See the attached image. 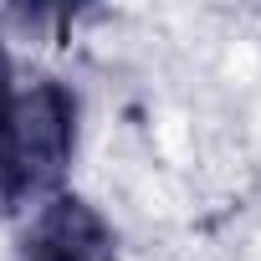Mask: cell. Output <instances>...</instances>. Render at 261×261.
Instances as JSON below:
<instances>
[{
    "mask_svg": "<svg viewBox=\"0 0 261 261\" xmlns=\"http://www.w3.org/2000/svg\"><path fill=\"white\" fill-rule=\"evenodd\" d=\"M72 149H77V97L51 77L11 87L0 108V205H41L62 195Z\"/></svg>",
    "mask_w": 261,
    "mask_h": 261,
    "instance_id": "6da1fadb",
    "label": "cell"
},
{
    "mask_svg": "<svg viewBox=\"0 0 261 261\" xmlns=\"http://www.w3.org/2000/svg\"><path fill=\"white\" fill-rule=\"evenodd\" d=\"M6 97H11V57L0 46V108H6Z\"/></svg>",
    "mask_w": 261,
    "mask_h": 261,
    "instance_id": "3957f363",
    "label": "cell"
},
{
    "mask_svg": "<svg viewBox=\"0 0 261 261\" xmlns=\"http://www.w3.org/2000/svg\"><path fill=\"white\" fill-rule=\"evenodd\" d=\"M113 225L97 205L82 195H51L21 236V261H113Z\"/></svg>",
    "mask_w": 261,
    "mask_h": 261,
    "instance_id": "7a4b0ae2",
    "label": "cell"
}]
</instances>
